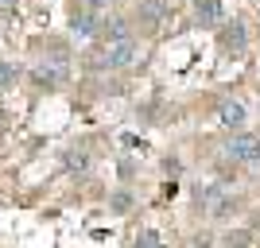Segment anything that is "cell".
I'll list each match as a JSON object with an SVG mask.
<instances>
[{
    "label": "cell",
    "mask_w": 260,
    "mask_h": 248,
    "mask_svg": "<svg viewBox=\"0 0 260 248\" xmlns=\"http://www.w3.org/2000/svg\"><path fill=\"white\" fill-rule=\"evenodd\" d=\"M225 155L233 163H249V167H256V163H260V136H252V132H237V136L225 144Z\"/></svg>",
    "instance_id": "cell-3"
},
{
    "label": "cell",
    "mask_w": 260,
    "mask_h": 248,
    "mask_svg": "<svg viewBox=\"0 0 260 248\" xmlns=\"http://www.w3.org/2000/svg\"><path fill=\"white\" fill-rule=\"evenodd\" d=\"M245 43H249V31H245V23H229L225 31H221V51H229V54H241L245 51Z\"/></svg>",
    "instance_id": "cell-7"
},
{
    "label": "cell",
    "mask_w": 260,
    "mask_h": 248,
    "mask_svg": "<svg viewBox=\"0 0 260 248\" xmlns=\"http://www.w3.org/2000/svg\"><path fill=\"white\" fill-rule=\"evenodd\" d=\"M101 31H105V39H109V43H120V39H132V35H128V20H109L105 27H101Z\"/></svg>",
    "instance_id": "cell-10"
},
{
    "label": "cell",
    "mask_w": 260,
    "mask_h": 248,
    "mask_svg": "<svg viewBox=\"0 0 260 248\" xmlns=\"http://www.w3.org/2000/svg\"><path fill=\"white\" fill-rule=\"evenodd\" d=\"M62 167H66L70 174H82V171L89 167V155H86L82 148H66V151H62Z\"/></svg>",
    "instance_id": "cell-9"
},
{
    "label": "cell",
    "mask_w": 260,
    "mask_h": 248,
    "mask_svg": "<svg viewBox=\"0 0 260 248\" xmlns=\"http://www.w3.org/2000/svg\"><path fill=\"white\" fill-rule=\"evenodd\" d=\"M136 54H140L136 39H120V43H109L105 51L93 58V66H98V70H124V66L136 62Z\"/></svg>",
    "instance_id": "cell-1"
},
{
    "label": "cell",
    "mask_w": 260,
    "mask_h": 248,
    "mask_svg": "<svg viewBox=\"0 0 260 248\" xmlns=\"http://www.w3.org/2000/svg\"><path fill=\"white\" fill-rule=\"evenodd\" d=\"M217 120H221L225 128H241V124H245V105H241V101H225V105L217 109Z\"/></svg>",
    "instance_id": "cell-8"
},
{
    "label": "cell",
    "mask_w": 260,
    "mask_h": 248,
    "mask_svg": "<svg viewBox=\"0 0 260 248\" xmlns=\"http://www.w3.org/2000/svg\"><path fill=\"white\" fill-rule=\"evenodd\" d=\"M70 31L82 35V39H89V35L101 31V12H89V8H78L74 16H70Z\"/></svg>",
    "instance_id": "cell-5"
},
{
    "label": "cell",
    "mask_w": 260,
    "mask_h": 248,
    "mask_svg": "<svg viewBox=\"0 0 260 248\" xmlns=\"http://www.w3.org/2000/svg\"><path fill=\"white\" fill-rule=\"evenodd\" d=\"M78 4H82V8H89V12H101L109 0H78Z\"/></svg>",
    "instance_id": "cell-16"
},
{
    "label": "cell",
    "mask_w": 260,
    "mask_h": 248,
    "mask_svg": "<svg viewBox=\"0 0 260 248\" xmlns=\"http://www.w3.org/2000/svg\"><path fill=\"white\" fill-rule=\"evenodd\" d=\"M140 20L148 23V27H155L159 20H167V8H163V4H144V8H140Z\"/></svg>",
    "instance_id": "cell-11"
},
{
    "label": "cell",
    "mask_w": 260,
    "mask_h": 248,
    "mask_svg": "<svg viewBox=\"0 0 260 248\" xmlns=\"http://www.w3.org/2000/svg\"><path fill=\"white\" fill-rule=\"evenodd\" d=\"M249 233H245V229H237V233H229V237H225V248H249Z\"/></svg>",
    "instance_id": "cell-15"
},
{
    "label": "cell",
    "mask_w": 260,
    "mask_h": 248,
    "mask_svg": "<svg viewBox=\"0 0 260 248\" xmlns=\"http://www.w3.org/2000/svg\"><path fill=\"white\" fill-rule=\"evenodd\" d=\"M16 78H20V70L0 58V89H12V86H16Z\"/></svg>",
    "instance_id": "cell-13"
},
{
    "label": "cell",
    "mask_w": 260,
    "mask_h": 248,
    "mask_svg": "<svg viewBox=\"0 0 260 248\" xmlns=\"http://www.w3.org/2000/svg\"><path fill=\"white\" fill-rule=\"evenodd\" d=\"M198 205H206V214L214 221H221V217H229L237 209V198L225 194V190H198Z\"/></svg>",
    "instance_id": "cell-4"
},
{
    "label": "cell",
    "mask_w": 260,
    "mask_h": 248,
    "mask_svg": "<svg viewBox=\"0 0 260 248\" xmlns=\"http://www.w3.org/2000/svg\"><path fill=\"white\" fill-rule=\"evenodd\" d=\"M35 78V86H43V89H58L70 78V62H66V54H51V58H43V62L31 70Z\"/></svg>",
    "instance_id": "cell-2"
},
{
    "label": "cell",
    "mask_w": 260,
    "mask_h": 248,
    "mask_svg": "<svg viewBox=\"0 0 260 248\" xmlns=\"http://www.w3.org/2000/svg\"><path fill=\"white\" fill-rule=\"evenodd\" d=\"M132 248H163V240H159V233L144 229V233H136V237H132Z\"/></svg>",
    "instance_id": "cell-12"
},
{
    "label": "cell",
    "mask_w": 260,
    "mask_h": 248,
    "mask_svg": "<svg viewBox=\"0 0 260 248\" xmlns=\"http://www.w3.org/2000/svg\"><path fill=\"white\" fill-rule=\"evenodd\" d=\"M194 20L202 23V27L225 23V4H221V0H198V4H194Z\"/></svg>",
    "instance_id": "cell-6"
},
{
    "label": "cell",
    "mask_w": 260,
    "mask_h": 248,
    "mask_svg": "<svg viewBox=\"0 0 260 248\" xmlns=\"http://www.w3.org/2000/svg\"><path fill=\"white\" fill-rule=\"evenodd\" d=\"M109 205H113V214H128V205H132V194H128V190H117V194L109 198Z\"/></svg>",
    "instance_id": "cell-14"
}]
</instances>
